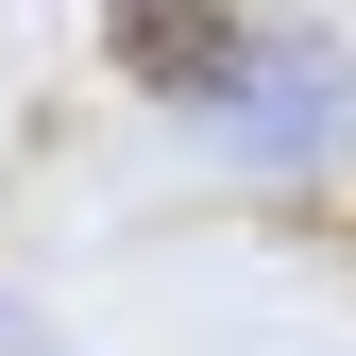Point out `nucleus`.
<instances>
[{
	"instance_id": "1",
	"label": "nucleus",
	"mask_w": 356,
	"mask_h": 356,
	"mask_svg": "<svg viewBox=\"0 0 356 356\" xmlns=\"http://www.w3.org/2000/svg\"><path fill=\"white\" fill-rule=\"evenodd\" d=\"M187 119L238 170H339L356 153V51L305 34V17H238V51H220V85H204Z\"/></svg>"
},
{
	"instance_id": "2",
	"label": "nucleus",
	"mask_w": 356,
	"mask_h": 356,
	"mask_svg": "<svg viewBox=\"0 0 356 356\" xmlns=\"http://www.w3.org/2000/svg\"><path fill=\"white\" fill-rule=\"evenodd\" d=\"M102 17H119V51H136L170 102H204L220 51H238V0H102Z\"/></svg>"
}]
</instances>
